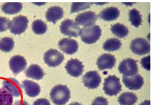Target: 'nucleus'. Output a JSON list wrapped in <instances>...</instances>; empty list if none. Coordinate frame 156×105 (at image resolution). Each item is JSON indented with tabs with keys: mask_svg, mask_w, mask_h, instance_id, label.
Returning <instances> with one entry per match:
<instances>
[{
	"mask_svg": "<svg viewBox=\"0 0 156 105\" xmlns=\"http://www.w3.org/2000/svg\"><path fill=\"white\" fill-rule=\"evenodd\" d=\"M52 102L56 105H64L71 97V92L66 85H58L52 88L50 92Z\"/></svg>",
	"mask_w": 156,
	"mask_h": 105,
	"instance_id": "nucleus-1",
	"label": "nucleus"
},
{
	"mask_svg": "<svg viewBox=\"0 0 156 105\" xmlns=\"http://www.w3.org/2000/svg\"><path fill=\"white\" fill-rule=\"evenodd\" d=\"M79 36L81 40L86 44H94L100 39L101 36V29L98 25L83 27L80 29Z\"/></svg>",
	"mask_w": 156,
	"mask_h": 105,
	"instance_id": "nucleus-2",
	"label": "nucleus"
},
{
	"mask_svg": "<svg viewBox=\"0 0 156 105\" xmlns=\"http://www.w3.org/2000/svg\"><path fill=\"white\" fill-rule=\"evenodd\" d=\"M122 86L120 79L115 75H110L105 79L103 91L108 96H115L121 91Z\"/></svg>",
	"mask_w": 156,
	"mask_h": 105,
	"instance_id": "nucleus-3",
	"label": "nucleus"
},
{
	"mask_svg": "<svg viewBox=\"0 0 156 105\" xmlns=\"http://www.w3.org/2000/svg\"><path fill=\"white\" fill-rule=\"evenodd\" d=\"M119 71L125 77H132L138 74V67L136 60L128 58L120 63Z\"/></svg>",
	"mask_w": 156,
	"mask_h": 105,
	"instance_id": "nucleus-4",
	"label": "nucleus"
},
{
	"mask_svg": "<svg viewBox=\"0 0 156 105\" xmlns=\"http://www.w3.org/2000/svg\"><path fill=\"white\" fill-rule=\"evenodd\" d=\"M44 60L48 67H56L64 62V56L62 52L58 50L51 49L45 52Z\"/></svg>",
	"mask_w": 156,
	"mask_h": 105,
	"instance_id": "nucleus-5",
	"label": "nucleus"
},
{
	"mask_svg": "<svg viewBox=\"0 0 156 105\" xmlns=\"http://www.w3.org/2000/svg\"><path fill=\"white\" fill-rule=\"evenodd\" d=\"M28 23L29 20L27 16L22 15L16 16L10 22V31L14 34H21L26 31Z\"/></svg>",
	"mask_w": 156,
	"mask_h": 105,
	"instance_id": "nucleus-6",
	"label": "nucleus"
},
{
	"mask_svg": "<svg viewBox=\"0 0 156 105\" xmlns=\"http://www.w3.org/2000/svg\"><path fill=\"white\" fill-rule=\"evenodd\" d=\"M80 27L74 21L67 20L63 21L60 25V31L64 35L69 37H78L79 34Z\"/></svg>",
	"mask_w": 156,
	"mask_h": 105,
	"instance_id": "nucleus-7",
	"label": "nucleus"
},
{
	"mask_svg": "<svg viewBox=\"0 0 156 105\" xmlns=\"http://www.w3.org/2000/svg\"><path fill=\"white\" fill-rule=\"evenodd\" d=\"M130 49L134 54L138 55H145L148 54L151 50L150 43L143 38H136L130 44Z\"/></svg>",
	"mask_w": 156,
	"mask_h": 105,
	"instance_id": "nucleus-8",
	"label": "nucleus"
},
{
	"mask_svg": "<svg viewBox=\"0 0 156 105\" xmlns=\"http://www.w3.org/2000/svg\"><path fill=\"white\" fill-rule=\"evenodd\" d=\"M98 16L94 12L88 11L78 14L75 19L76 23L78 25H81L84 27H91L96 22Z\"/></svg>",
	"mask_w": 156,
	"mask_h": 105,
	"instance_id": "nucleus-9",
	"label": "nucleus"
},
{
	"mask_svg": "<svg viewBox=\"0 0 156 105\" xmlns=\"http://www.w3.org/2000/svg\"><path fill=\"white\" fill-rule=\"evenodd\" d=\"M101 82L100 74L96 71H89L83 77V83L88 89H96Z\"/></svg>",
	"mask_w": 156,
	"mask_h": 105,
	"instance_id": "nucleus-10",
	"label": "nucleus"
},
{
	"mask_svg": "<svg viewBox=\"0 0 156 105\" xmlns=\"http://www.w3.org/2000/svg\"><path fill=\"white\" fill-rule=\"evenodd\" d=\"M67 73L71 77H78L81 76L83 71V64L81 61L76 59H71L65 66Z\"/></svg>",
	"mask_w": 156,
	"mask_h": 105,
	"instance_id": "nucleus-11",
	"label": "nucleus"
},
{
	"mask_svg": "<svg viewBox=\"0 0 156 105\" xmlns=\"http://www.w3.org/2000/svg\"><path fill=\"white\" fill-rule=\"evenodd\" d=\"M3 87L7 89L13 96L19 97L22 94V86L18 80L14 78H8L3 81Z\"/></svg>",
	"mask_w": 156,
	"mask_h": 105,
	"instance_id": "nucleus-12",
	"label": "nucleus"
},
{
	"mask_svg": "<svg viewBox=\"0 0 156 105\" xmlns=\"http://www.w3.org/2000/svg\"><path fill=\"white\" fill-rule=\"evenodd\" d=\"M27 61L24 56L15 55L10 59L9 67L14 74H18L26 69Z\"/></svg>",
	"mask_w": 156,
	"mask_h": 105,
	"instance_id": "nucleus-13",
	"label": "nucleus"
},
{
	"mask_svg": "<svg viewBox=\"0 0 156 105\" xmlns=\"http://www.w3.org/2000/svg\"><path fill=\"white\" fill-rule=\"evenodd\" d=\"M123 82L128 89L131 90H138L144 85L143 77L140 74H136L132 77H123Z\"/></svg>",
	"mask_w": 156,
	"mask_h": 105,
	"instance_id": "nucleus-14",
	"label": "nucleus"
},
{
	"mask_svg": "<svg viewBox=\"0 0 156 105\" xmlns=\"http://www.w3.org/2000/svg\"><path fill=\"white\" fill-rule=\"evenodd\" d=\"M59 49L67 54H73L78 51L79 44L74 39L64 38L58 42Z\"/></svg>",
	"mask_w": 156,
	"mask_h": 105,
	"instance_id": "nucleus-15",
	"label": "nucleus"
},
{
	"mask_svg": "<svg viewBox=\"0 0 156 105\" xmlns=\"http://www.w3.org/2000/svg\"><path fill=\"white\" fill-rule=\"evenodd\" d=\"M97 66L100 70L112 69L115 64V56L111 54H103L97 60Z\"/></svg>",
	"mask_w": 156,
	"mask_h": 105,
	"instance_id": "nucleus-16",
	"label": "nucleus"
},
{
	"mask_svg": "<svg viewBox=\"0 0 156 105\" xmlns=\"http://www.w3.org/2000/svg\"><path fill=\"white\" fill-rule=\"evenodd\" d=\"M64 16V10L62 7L54 6L48 8L46 13V19L48 22L56 23Z\"/></svg>",
	"mask_w": 156,
	"mask_h": 105,
	"instance_id": "nucleus-17",
	"label": "nucleus"
},
{
	"mask_svg": "<svg viewBox=\"0 0 156 105\" xmlns=\"http://www.w3.org/2000/svg\"><path fill=\"white\" fill-rule=\"evenodd\" d=\"M22 87L24 89L27 95L30 97L37 96L41 92L40 86L37 83L31 80H24L23 81Z\"/></svg>",
	"mask_w": 156,
	"mask_h": 105,
	"instance_id": "nucleus-18",
	"label": "nucleus"
},
{
	"mask_svg": "<svg viewBox=\"0 0 156 105\" xmlns=\"http://www.w3.org/2000/svg\"><path fill=\"white\" fill-rule=\"evenodd\" d=\"M25 74L29 78L35 79V80H40L44 76L43 69L37 64H31L25 71Z\"/></svg>",
	"mask_w": 156,
	"mask_h": 105,
	"instance_id": "nucleus-19",
	"label": "nucleus"
},
{
	"mask_svg": "<svg viewBox=\"0 0 156 105\" xmlns=\"http://www.w3.org/2000/svg\"><path fill=\"white\" fill-rule=\"evenodd\" d=\"M120 15V11L117 7H110L102 10L99 14L101 19L105 21H113L117 20Z\"/></svg>",
	"mask_w": 156,
	"mask_h": 105,
	"instance_id": "nucleus-20",
	"label": "nucleus"
},
{
	"mask_svg": "<svg viewBox=\"0 0 156 105\" xmlns=\"http://www.w3.org/2000/svg\"><path fill=\"white\" fill-rule=\"evenodd\" d=\"M22 9V4L20 2H7L2 7L3 12L7 14H15Z\"/></svg>",
	"mask_w": 156,
	"mask_h": 105,
	"instance_id": "nucleus-21",
	"label": "nucleus"
},
{
	"mask_svg": "<svg viewBox=\"0 0 156 105\" xmlns=\"http://www.w3.org/2000/svg\"><path fill=\"white\" fill-rule=\"evenodd\" d=\"M118 100L121 105H134L138 100V97L132 92H124L121 94Z\"/></svg>",
	"mask_w": 156,
	"mask_h": 105,
	"instance_id": "nucleus-22",
	"label": "nucleus"
},
{
	"mask_svg": "<svg viewBox=\"0 0 156 105\" xmlns=\"http://www.w3.org/2000/svg\"><path fill=\"white\" fill-rule=\"evenodd\" d=\"M111 32L115 35V37H119V38H124L128 34V27H126L125 25L120 24V23H117V24H113L111 27Z\"/></svg>",
	"mask_w": 156,
	"mask_h": 105,
	"instance_id": "nucleus-23",
	"label": "nucleus"
},
{
	"mask_svg": "<svg viewBox=\"0 0 156 105\" xmlns=\"http://www.w3.org/2000/svg\"><path fill=\"white\" fill-rule=\"evenodd\" d=\"M122 45L121 42L119 39L111 38L107 40L103 45V49L108 52L117 51L121 48Z\"/></svg>",
	"mask_w": 156,
	"mask_h": 105,
	"instance_id": "nucleus-24",
	"label": "nucleus"
},
{
	"mask_svg": "<svg viewBox=\"0 0 156 105\" xmlns=\"http://www.w3.org/2000/svg\"><path fill=\"white\" fill-rule=\"evenodd\" d=\"M13 96L5 88L0 89V105H12Z\"/></svg>",
	"mask_w": 156,
	"mask_h": 105,
	"instance_id": "nucleus-25",
	"label": "nucleus"
},
{
	"mask_svg": "<svg viewBox=\"0 0 156 105\" xmlns=\"http://www.w3.org/2000/svg\"><path fill=\"white\" fill-rule=\"evenodd\" d=\"M129 20L133 26L138 27L142 23V16L140 12L136 9H130L129 11Z\"/></svg>",
	"mask_w": 156,
	"mask_h": 105,
	"instance_id": "nucleus-26",
	"label": "nucleus"
},
{
	"mask_svg": "<svg viewBox=\"0 0 156 105\" xmlns=\"http://www.w3.org/2000/svg\"><path fill=\"white\" fill-rule=\"evenodd\" d=\"M14 42L11 37H4L0 39V50L5 52H9L13 49Z\"/></svg>",
	"mask_w": 156,
	"mask_h": 105,
	"instance_id": "nucleus-27",
	"label": "nucleus"
},
{
	"mask_svg": "<svg viewBox=\"0 0 156 105\" xmlns=\"http://www.w3.org/2000/svg\"><path fill=\"white\" fill-rule=\"evenodd\" d=\"M32 30L36 34H43L47 31V25L42 20H35L32 24Z\"/></svg>",
	"mask_w": 156,
	"mask_h": 105,
	"instance_id": "nucleus-28",
	"label": "nucleus"
},
{
	"mask_svg": "<svg viewBox=\"0 0 156 105\" xmlns=\"http://www.w3.org/2000/svg\"><path fill=\"white\" fill-rule=\"evenodd\" d=\"M92 3L90 2H73L71 5V13H74L78 12L82 10H85L86 9L90 8Z\"/></svg>",
	"mask_w": 156,
	"mask_h": 105,
	"instance_id": "nucleus-29",
	"label": "nucleus"
},
{
	"mask_svg": "<svg viewBox=\"0 0 156 105\" xmlns=\"http://www.w3.org/2000/svg\"><path fill=\"white\" fill-rule=\"evenodd\" d=\"M10 21L9 19L4 17V16H0V31H5L9 28Z\"/></svg>",
	"mask_w": 156,
	"mask_h": 105,
	"instance_id": "nucleus-30",
	"label": "nucleus"
},
{
	"mask_svg": "<svg viewBox=\"0 0 156 105\" xmlns=\"http://www.w3.org/2000/svg\"><path fill=\"white\" fill-rule=\"evenodd\" d=\"M150 61H151V56H150V55L143 58L140 61L142 67L147 71L151 70V66H150L151 65V62H150Z\"/></svg>",
	"mask_w": 156,
	"mask_h": 105,
	"instance_id": "nucleus-31",
	"label": "nucleus"
},
{
	"mask_svg": "<svg viewBox=\"0 0 156 105\" xmlns=\"http://www.w3.org/2000/svg\"><path fill=\"white\" fill-rule=\"evenodd\" d=\"M91 105H108V102L106 98L98 96L95 99Z\"/></svg>",
	"mask_w": 156,
	"mask_h": 105,
	"instance_id": "nucleus-32",
	"label": "nucleus"
},
{
	"mask_svg": "<svg viewBox=\"0 0 156 105\" xmlns=\"http://www.w3.org/2000/svg\"><path fill=\"white\" fill-rule=\"evenodd\" d=\"M33 105H51L49 101L46 99H39L34 102Z\"/></svg>",
	"mask_w": 156,
	"mask_h": 105,
	"instance_id": "nucleus-33",
	"label": "nucleus"
},
{
	"mask_svg": "<svg viewBox=\"0 0 156 105\" xmlns=\"http://www.w3.org/2000/svg\"><path fill=\"white\" fill-rule=\"evenodd\" d=\"M12 105H29L28 102H26L24 100H18L14 103V104Z\"/></svg>",
	"mask_w": 156,
	"mask_h": 105,
	"instance_id": "nucleus-34",
	"label": "nucleus"
},
{
	"mask_svg": "<svg viewBox=\"0 0 156 105\" xmlns=\"http://www.w3.org/2000/svg\"><path fill=\"white\" fill-rule=\"evenodd\" d=\"M140 105H151V102L148 100H145L143 102L141 103Z\"/></svg>",
	"mask_w": 156,
	"mask_h": 105,
	"instance_id": "nucleus-35",
	"label": "nucleus"
},
{
	"mask_svg": "<svg viewBox=\"0 0 156 105\" xmlns=\"http://www.w3.org/2000/svg\"><path fill=\"white\" fill-rule=\"evenodd\" d=\"M69 105H81V104L79 102H73V103H71V104H70Z\"/></svg>",
	"mask_w": 156,
	"mask_h": 105,
	"instance_id": "nucleus-36",
	"label": "nucleus"
}]
</instances>
